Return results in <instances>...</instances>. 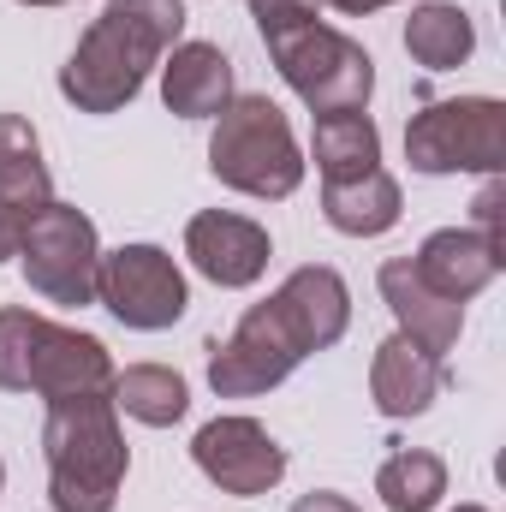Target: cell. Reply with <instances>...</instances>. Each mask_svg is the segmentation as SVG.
<instances>
[{"instance_id": "obj_4", "label": "cell", "mask_w": 506, "mask_h": 512, "mask_svg": "<svg viewBox=\"0 0 506 512\" xmlns=\"http://www.w3.org/2000/svg\"><path fill=\"white\" fill-rule=\"evenodd\" d=\"M42 459H48V507L54 512H114L131 471V447L120 435L114 399L108 393L48 399Z\"/></svg>"}, {"instance_id": "obj_16", "label": "cell", "mask_w": 506, "mask_h": 512, "mask_svg": "<svg viewBox=\"0 0 506 512\" xmlns=\"http://www.w3.org/2000/svg\"><path fill=\"white\" fill-rule=\"evenodd\" d=\"M322 215L334 233L346 239H381L399 227L405 215V197H399V179L387 167H370L358 179H322Z\"/></svg>"}, {"instance_id": "obj_7", "label": "cell", "mask_w": 506, "mask_h": 512, "mask_svg": "<svg viewBox=\"0 0 506 512\" xmlns=\"http://www.w3.org/2000/svg\"><path fill=\"white\" fill-rule=\"evenodd\" d=\"M96 262H102V239H96V221L72 203H42L24 233H18V268H24V286L42 298V304H60V310H84L96 304Z\"/></svg>"}, {"instance_id": "obj_12", "label": "cell", "mask_w": 506, "mask_h": 512, "mask_svg": "<svg viewBox=\"0 0 506 512\" xmlns=\"http://www.w3.org/2000/svg\"><path fill=\"white\" fill-rule=\"evenodd\" d=\"M411 268H417V280H423L429 292H441V298H453V304H471V298L506 268V245L501 239H483L477 227H441V233H429V239L417 245Z\"/></svg>"}, {"instance_id": "obj_6", "label": "cell", "mask_w": 506, "mask_h": 512, "mask_svg": "<svg viewBox=\"0 0 506 512\" xmlns=\"http://www.w3.org/2000/svg\"><path fill=\"white\" fill-rule=\"evenodd\" d=\"M209 173L227 191H245L262 203H280L304 185V149L292 137V120L268 96H233L215 131H209Z\"/></svg>"}, {"instance_id": "obj_15", "label": "cell", "mask_w": 506, "mask_h": 512, "mask_svg": "<svg viewBox=\"0 0 506 512\" xmlns=\"http://www.w3.org/2000/svg\"><path fill=\"white\" fill-rule=\"evenodd\" d=\"M441 393V358H429L417 340L405 334H387L370 358V399H376L381 417H423Z\"/></svg>"}, {"instance_id": "obj_5", "label": "cell", "mask_w": 506, "mask_h": 512, "mask_svg": "<svg viewBox=\"0 0 506 512\" xmlns=\"http://www.w3.org/2000/svg\"><path fill=\"white\" fill-rule=\"evenodd\" d=\"M108 382H114V358L96 334L60 328L24 304L0 310V387L6 393L66 399V393H108Z\"/></svg>"}, {"instance_id": "obj_1", "label": "cell", "mask_w": 506, "mask_h": 512, "mask_svg": "<svg viewBox=\"0 0 506 512\" xmlns=\"http://www.w3.org/2000/svg\"><path fill=\"white\" fill-rule=\"evenodd\" d=\"M352 328V292L328 262L292 268L262 304L239 316L227 340L209 346V387L221 399H256L280 387L310 352L340 346Z\"/></svg>"}, {"instance_id": "obj_24", "label": "cell", "mask_w": 506, "mask_h": 512, "mask_svg": "<svg viewBox=\"0 0 506 512\" xmlns=\"http://www.w3.org/2000/svg\"><path fill=\"white\" fill-rule=\"evenodd\" d=\"M18 233H24V221H18L12 209H0V262H12V256H18Z\"/></svg>"}, {"instance_id": "obj_9", "label": "cell", "mask_w": 506, "mask_h": 512, "mask_svg": "<svg viewBox=\"0 0 506 512\" xmlns=\"http://www.w3.org/2000/svg\"><path fill=\"white\" fill-rule=\"evenodd\" d=\"M96 304H108L114 322H126L137 334H161L185 316L191 286L161 245H120V251H102L96 262Z\"/></svg>"}, {"instance_id": "obj_14", "label": "cell", "mask_w": 506, "mask_h": 512, "mask_svg": "<svg viewBox=\"0 0 506 512\" xmlns=\"http://www.w3.org/2000/svg\"><path fill=\"white\" fill-rule=\"evenodd\" d=\"M161 102L179 120H215L233 102V60L215 42H173L161 60Z\"/></svg>"}, {"instance_id": "obj_2", "label": "cell", "mask_w": 506, "mask_h": 512, "mask_svg": "<svg viewBox=\"0 0 506 512\" xmlns=\"http://www.w3.org/2000/svg\"><path fill=\"white\" fill-rule=\"evenodd\" d=\"M185 30V0H108L60 66V96L78 114H120Z\"/></svg>"}, {"instance_id": "obj_3", "label": "cell", "mask_w": 506, "mask_h": 512, "mask_svg": "<svg viewBox=\"0 0 506 512\" xmlns=\"http://www.w3.org/2000/svg\"><path fill=\"white\" fill-rule=\"evenodd\" d=\"M316 6L322 0H251L256 36H262L274 72L286 78V90L310 114L370 108V96H376V60L364 54V42H352L346 30H334Z\"/></svg>"}, {"instance_id": "obj_13", "label": "cell", "mask_w": 506, "mask_h": 512, "mask_svg": "<svg viewBox=\"0 0 506 512\" xmlns=\"http://www.w3.org/2000/svg\"><path fill=\"white\" fill-rule=\"evenodd\" d=\"M376 286H381V298H387V310H393V322H399V334H405V340H417L429 358H447V352L459 346V334H465V304H453V298L429 292V286L417 280L411 256L381 262Z\"/></svg>"}, {"instance_id": "obj_22", "label": "cell", "mask_w": 506, "mask_h": 512, "mask_svg": "<svg viewBox=\"0 0 506 512\" xmlns=\"http://www.w3.org/2000/svg\"><path fill=\"white\" fill-rule=\"evenodd\" d=\"M501 203H506V191H501V173H489V185L477 191V203H471V215H477V233L483 239H501ZM506 245V239H501Z\"/></svg>"}, {"instance_id": "obj_20", "label": "cell", "mask_w": 506, "mask_h": 512, "mask_svg": "<svg viewBox=\"0 0 506 512\" xmlns=\"http://www.w3.org/2000/svg\"><path fill=\"white\" fill-rule=\"evenodd\" d=\"M316 173L322 179H358L381 167V131L364 108H346V114H316Z\"/></svg>"}, {"instance_id": "obj_28", "label": "cell", "mask_w": 506, "mask_h": 512, "mask_svg": "<svg viewBox=\"0 0 506 512\" xmlns=\"http://www.w3.org/2000/svg\"><path fill=\"white\" fill-rule=\"evenodd\" d=\"M0 489H6V465H0Z\"/></svg>"}, {"instance_id": "obj_26", "label": "cell", "mask_w": 506, "mask_h": 512, "mask_svg": "<svg viewBox=\"0 0 506 512\" xmlns=\"http://www.w3.org/2000/svg\"><path fill=\"white\" fill-rule=\"evenodd\" d=\"M18 6H66V0H18Z\"/></svg>"}, {"instance_id": "obj_18", "label": "cell", "mask_w": 506, "mask_h": 512, "mask_svg": "<svg viewBox=\"0 0 506 512\" xmlns=\"http://www.w3.org/2000/svg\"><path fill=\"white\" fill-rule=\"evenodd\" d=\"M477 48V24L465 6L453 0H423L411 18H405V54L423 66V72H453L465 66Z\"/></svg>"}, {"instance_id": "obj_8", "label": "cell", "mask_w": 506, "mask_h": 512, "mask_svg": "<svg viewBox=\"0 0 506 512\" xmlns=\"http://www.w3.org/2000/svg\"><path fill=\"white\" fill-rule=\"evenodd\" d=\"M405 161L429 179L441 173H501L506 167V102L495 96H453L429 102L405 126Z\"/></svg>"}, {"instance_id": "obj_17", "label": "cell", "mask_w": 506, "mask_h": 512, "mask_svg": "<svg viewBox=\"0 0 506 512\" xmlns=\"http://www.w3.org/2000/svg\"><path fill=\"white\" fill-rule=\"evenodd\" d=\"M42 203H54V173L42 161V137L24 114H0V209L30 221Z\"/></svg>"}, {"instance_id": "obj_27", "label": "cell", "mask_w": 506, "mask_h": 512, "mask_svg": "<svg viewBox=\"0 0 506 512\" xmlns=\"http://www.w3.org/2000/svg\"><path fill=\"white\" fill-rule=\"evenodd\" d=\"M459 512H489V507H477V501H465V507H459Z\"/></svg>"}, {"instance_id": "obj_23", "label": "cell", "mask_w": 506, "mask_h": 512, "mask_svg": "<svg viewBox=\"0 0 506 512\" xmlns=\"http://www.w3.org/2000/svg\"><path fill=\"white\" fill-rule=\"evenodd\" d=\"M292 512H358L346 495H334V489H310V495H298Z\"/></svg>"}, {"instance_id": "obj_25", "label": "cell", "mask_w": 506, "mask_h": 512, "mask_svg": "<svg viewBox=\"0 0 506 512\" xmlns=\"http://www.w3.org/2000/svg\"><path fill=\"white\" fill-rule=\"evenodd\" d=\"M334 12H346V18H370V12H381V6H393V0H328Z\"/></svg>"}, {"instance_id": "obj_11", "label": "cell", "mask_w": 506, "mask_h": 512, "mask_svg": "<svg viewBox=\"0 0 506 512\" xmlns=\"http://www.w3.org/2000/svg\"><path fill=\"white\" fill-rule=\"evenodd\" d=\"M185 256L203 280L239 292V286H256L268 256H274V239L268 227H256L251 215H233V209H203L185 221Z\"/></svg>"}, {"instance_id": "obj_21", "label": "cell", "mask_w": 506, "mask_h": 512, "mask_svg": "<svg viewBox=\"0 0 506 512\" xmlns=\"http://www.w3.org/2000/svg\"><path fill=\"white\" fill-rule=\"evenodd\" d=\"M376 495L387 512H435L447 495V459L429 447H399L376 471Z\"/></svg>"}, {"instance_id": "obj_10", "label": "cell", "mask_w": 506, "mask_h": 512, "mask_svg": "<svg viewBox=\"0 0 506 512\" xmlns=\"http://www.w3.org/2000/svg\"><path fill=\"white\" fill-rule=\"evenodd\" d=\"M191 459H197V471L221 495H239V501L280 489V477H286V447L256 417H215V423H203L197 441H191Z\"/></svg>"}, {"instance_id": "obj_19", "label": "cell", "mask_w": 506, "mask_h": 512, "mask_svg": "<svg viewBox=\"0 0 506 512\" xmlns=\"http://www.w3.org/2000/svg\"><path fill=\"white\" fill-rule=\"evenodd\" d=\"M108 399H114V411L137 417L143 429H173V423L191 411V387H185L179 370H167V364H131V370H114Z\"/></svg>"}]
</instances>
